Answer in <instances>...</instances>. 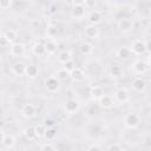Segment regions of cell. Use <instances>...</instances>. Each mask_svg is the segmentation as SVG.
Masks as SVG:
<instances>
[{
	"label": "cell",
	"mask_w": 151,
	"mask_h": 151,
	"mask_svg": "<svg viewBox=\"0 0 151 151\" xmlns=\"http://www.w3.org/2000/svg\"><path fill=\"white\" fill-rule=\"evenodd\" d=\"M139 123H140V117L137 113H132V112L131 113H127L125 116V118H124V124L129 129L137 127L139 125Z\"/></svg>",
	"instance_id": "cell-1"
},
{
	"label": "cell",
	"mask_w": 151,
	"mask_h": 151,
	"mask_svg": "<svg viewBox=\"0 0 151 151\" xmlns=\"http://www.w3.org/2000/svg\"><path fill=\"white\" fill-rule=\"evenodd\" d=\"M45 87L47 88L48 92H52V93L58 92L59 88H60L59 80H58L57 78H54V77H51V78L46 79V81H45Z\"/></svg>",
	"instance_id": "cell-2"
},
{
	"label": "cell",
	"mask_w": 151,
	"mask_h": 151,
	"mask_svg": "<svg viewBox=\"0 0 151 151\" xmlns=\"http://www.w3.org/2000/svg\"><path fill=\"white\" fill-rule=\"evenodd\" d=\"M130 50H131V52L134 53V54H138V55L144 54V53L146 52L145 42L142 41V40H136V41L132 44V47H131Z\"/></svg>",
	"instance_id": "cell-3"
},
{
	"label": "cell",
	"mask_w": 151,
	"mask_h": 151,
	"mask_svg": "<svg viewBox=\"0 0 151 151\" xmlns=\"http://www.w3.org/2000/svg\"><path fill=\"white\" fill-rule=\"evenodd\" d=\"M118 28H119L122 32H124V33L130 32V31L133 28V21H132L131 19L123 18V19H120L119 22H118Z\"/></svg>",
	"instance_id": "cell-4"
},
{
	"label": "cell",
	"mask_w": 151,
	"mask_h": 151,
	"mask_svg": "<svg viewBox=\"0 0 151 151\" xmlns=\"http://www.w3.org/2000/svg\"><path fill=\"white\" fill-rule=\"evenodd\" d=\"M99 106L101 109H111L114 104V100L111 96H107V94H103L99 99Z\"/></svg>",
	"instance_id": "cell-5"
},
{
	"label": "cell",
	"mask_w": 151,
	"mask_h": 151,
	"mask_svg": "<svg viewBox=\"0 0 151 151\" xmlns=\"http://www.w3.org/2000/svg\"><path fill=\"white\" fill-rule=\"evenodd\" d=\"M114 98L118 103H126L129 99H130V94H129V91L126 88H119L114 93Z\"/></svg>",
	"instance_id": "cell-6"
},
{
	"label": "cell",
	"mask_w": 151,
	"mask_h": 151,
	"mask_svg": "<svg viewBox=\"0 0 151 151\" xmlns=\"http://www.w3.org/2000/svg\"><path fill=\"white\" fill-rule=\"evenodd\" d=\"M71 15L76 19H81L85 15V6L84 5H73L71 9Z\"/></svg>",
	"instance_id": "cell-7"
},
{
	"label": "cell",
	"mask_w": 151,
	"mask_h": 151,
	"mask_svg": "<svg viewBox=\"0 0 151 151\" xmlns=\"http://www.w3.org/2000/svg\"><path fill=\"white\" fill-rule=\"evenodd\" d=\"M132 66H133V71H134L136 73H138V74L145 73L146 70L149 68V64L145 63V61H143V60H137V61H134Z\"/></svg>",
	"instance_id": "cell-8"
},
{
	"label": "cell",
	"mask_w": 151,
	"mask_h": 151,
	"mask_svg": "<svg viewBox=\"0 0 151 151\" xmlns=\"http://www.w3.org/2000/svg\"><path fill=\"white\" fill-rule=\"evenodd\" d=\"M70 78L73 79L74 81H81L85 79V72L80 67H74L70 72Z\"/></svg>",
	"instance_id": "cell-9"
},
{
	"label": "cell",
	"mask_w": 151,
	"mask_h": 151,
	"mask_svg": "<svg viewBox=\"0 0 151 151\" xmlns=\"http://www.w3.org/2000/svg\"><path fill=\"white\" fill-rule=\"evenodd\" d=\"M79 106L80 105H79L78 100H76V99H68L65 103V111L67 113H74V112H77L79 110Z\"/></svg>",
	"instance_id": "cell-10"
},
{
	"label": "cell",
	"mask_w": 151,
	"mask_h": 151,
	"mask_svg": "<svg viewBox=\"0 0 151 151\" xmlns=\"http://www.w3.org/2000/svg\"><path fill=\"white\" fill-rule=\"evenodd\" d=\"M24 52H25V46L21 42H14L11 46V54L14 57H20L24 54Z\"/></svg>",
	"instance_id": "cell-11"
},
{
	"label": "cell",
	"mask_w": 151,
	"mask_h": 151,
	"mask_svg": "<svg viewBox=\"0 0 151 151\" xmlns=\"http://www.w3.org/2000/svg\"><path fill=\"white\" fill-rule=\"evenodd\" d=\"M35 106L33 104H26L22 109H21V113L24 117L26 118H32L34 114H35Z\"/></svg>",
	"instance_id": "cell-12"
},
{
	"label": "cell",
	"mask_w": 151,
	"mask_h": 151,
	"mask_svg": "<svg viewBox=\"0 0 151 151\" xmlns=\"http://www.w3.org/2000/svg\"><path fill=\"white\" fill-rule=\"evenodd\" d=\"M84 33H85V35H86L87 38L96 39V38H98V35H99V29H98L94 25H91V26H87V27L85 28Z\"/></svg>",
	"instance_id": "cell-13"
},
{
	"label": "cell",
	"mask_w": 151,
	"mask_h": 151,
	"mask_svg": "<svg viewBox=\"0 0 151 151\" xmlns=\"http://www.w3.org/2000/svg\"><path fill=\"white\" fill-rule=\"evenodd\" d=\"M145 86H146V84H145V81H144L142 78H137V79H134L133 83H132V88H133L134 91H137V92L144 91V90H145Z\"/></svg>",
	"instance_id": "cell-14"
},
{
	"label": "cell",
	"mask_w": 151,
	"mask_h": 151,
	"mask_svg": "<svg viewBox=\"0 0 151 151\" xmlns=\"http://www.w3.org/2000/svg\"><path fill=\"white\" fill-rule=\"evenodd\" d=\"M87 19H88V21L92 24V25H96V24H98L99 21H100V19H101V13L99 12V11H92L90 14H88V17H87Z\"/></svg>",
	"instance_id": "cell-15"
},
{
	"label": "cell",
	"mask_w": 151,
	"mask_h": 151,
	"mask_svg": "<svg viewBox=\"0 0 151 151\" xmlns=\"http://www.w3.org/2000/svg\"><path fill=\"white\" fill-rule=\"evenodd\" d=\"M25 68H26V65L24 63H15L13 65L12 71L15 76H22V74H25Z\"/></svg>",
	"instance_id": "cell-16"
},
{
	"label": "cell",
	"mask_w": 151,
	"mask_h": 151,
	"mask_svg": "<svg viewBox=\"0 0 151 151\" xmlns=\"http://www.w3.org/2000/svg\"><path fill=\"white\" fill-rule=\"evenodd\" d=\"M38 73H39V68H38V66H35V65H28V66H26V68H25V74L28 76L29 78L37 77Z\"/></svg>",
	"instance_id": "cell-17"
},
{
	"label": "cell",
	"mask_w": 151,
	"mask_h": 151,
	"mask_svg": "<svg viewBox=\"0 0 151 151\" xmlns=\"http://www.w3.org/2000/svg\"><path fill=\"white\" fill-rule=\"evenodd\" d=\"M79 51H80L84 55H88V54L92 53L93 47H92V45H91L90 42H81L80 46H79Z\"/></svg>",
	"instance_id": "cell-18"
},
{
	"label": "cell",
	"mask_w": 151,
	"mask_h": 151,
	"mask_svg": "<svg viewBox=\"0 0 151 151\" xmlns=\"http://www.w3.org/2000/svg\"><path fill=\"white\" fill-rule=\"evenodd\" d=\"M33 53L35 55H42L46 53V50H45V44H41V42H35L34 46H33Z\"/></svg>",
	"instance_id": "cell-19"
},
{
	"label": "cell",
	"mask_w": 151,
	"mask_h": 151,
	"mask_svg": "<svg viewBox=\"0 0 151 151\" xmlns=\"http://www.w3.org/2000/svg\"><path fill=\"white\" fill-rule=\"evenodd\" d=\"M131 54H132V52H131V50L129 47H120L117 51V55L119 58H122V59H126V58L131 57Z\"/></svg>",
	"instance_id": "cell-20"
},
{
	"label": "cell",
	"mask_w": 151,
	"mask_h": 151,
	"mask_svg": "<svg viewBox=\"0 0 151 151\" xmlns=\"http://www.w3.org/2000/svg\"><path fill=\"white\" fill-rule=\"evenodd\" d=\"M104 94V91L100 86H92L91 87V96L93 99H99Z\"/></svg>",
	"instance_id": "cell-21"
},
{
	"label": "cell",
	"mask_w": 151,
	"mask_h": 151,
	"mask_svg": "<svg viewBox=\"0 0 151 151\" xmlns=\"http://www.w3.org/2000/svg\"><path fill=\"white\" fill-rule=\"evenodd\" d=\"M57 48H58L57 47V44L53 40H48V41L45 42V50H46L47 53L53 54L54 52H57Z\"/></svg>",
	"instance_id": "cell-22"
},
{
	"label": "cell",
	"mask_w": 151,
	"mask_h": 151,
	"mask_svg": "<svg viewBox=\"0 0 151 151\" xmlns=\"http://www.w3.org/2000/svg\"><path fill=\"white\" fill-rule=\"evenodd\" d=\"M55 136H57V130L54 129V126H52V127H46V131H45V133H44V137H45L47 140L54 139Z\"/></svg>",
	"instance_id": "cell-23"
},
{
	"label": "cell",
	"mask_w": 151,
	"mask_h": 151,
	"mask_svg": "<svg viewBox=\"0 0 151 151\" xmlns=\"http://www.w3.org/2000/svg\"><path fill=\"white\" fill-rule=\"evenodd\" d=\"M58 60L61 63V64H65L66 61L71 60V53L68 51H61L59 54H58Z\"/></svg>",
	"instance_id": "cell-24"
},
{
	"label": "cell",
	"mask_w": 151,
	"mask_h": 151,
	"mask_svg": "<svg viewBox=\"0 0 151 151\" xmlns=\"http://www.w3.org/2000/svg\"><path fill=\"white\" fill-rule=\"evenodd\" d=\"M25 136L27 139L32 140L37 137V133H35V130H34V126H28L26 130H25Z\"/></svg>",
	"instance_id": "cell-25"
},
{
	"label": "cell",
	"mask_w": 151,
	"mask_h": 151,
	"mask_svg": "<svg viewBox=\"0 0 151 151\" xmlns=\"http://www.w3.org/2000/svg\"><path fill=\"white\" fill-rule=\"evenodd\" d=\"M5 37H6V39L8 40L9 44H11V42H14V41L17 40V32H15L14 29H8V31L5 33Z\"/></svg>",
	"instance_id": "cell-26"
},
{
	"label": "cell",
	"mask_w": 151,
	"mask_h": 151,
	"mask_svg": "<svg viewBox=\"0 0 151 151\" xmlns=\"http://www.w3.org/2000/svg\"><path fill=\"white\" fill-rule=\"evenodd\" d=\"M14 142H15V139H14L13 136H11V134H6L5 138H4L2 144H4L6 147H12V146L14 145Z\"/></svg>",
	"instance_id": "cell-27"
},
{
	"label": "cell",
	"mask_w": 151,
	"mask_h": 151,
	"mask_svg": "<svg viewBox=\"0 0 151 151\" xmlns=\"http://www.w3.org/2000/svg\"><path fill=\"white\" fill-rule=\"evenodd\" d=\"M34 130H35L37 137H44V133L46 131V126L44 124H38L34 126Z\"/></svg>",
	"instance_id": "cell-28"
},
{
	"label": "cell",
	"mask_w": 151,
	"mask_h": 151,
	"mask_svg": "<svg viewBox=\"0 0 151 151\" xmlns=\"http://www.w3.org/2000/svg\"><path fill=\"white\" fill-rule=\"evenodd\" d=\"M57 78L60 80H66L67 78H70V72H67L65 68H61L57 72Z\"/></svg>",
	"instance_id": "cell-29"
},
{
	"label": "cell",
	"mask_w": 151,
	"mask_h": 151,
	"mask_svg": "<svg viewBox=\"0 0 151 151\" xmlns=\"http://www.w3.org/2000/svg\"><path fill=\"white\" fill-rule=\"evenodd\" d=\"M57 34H58V28H57V26L48 25V26H47V35H48L50 38H53V37H55Z\"/></svg>",
	"instance_id": "cell-30"
},
{
	"label": "cell",
	"mask_w": 151,
	"mask_h": 151,
	"mask_svg": "<svg viewBox=\"0 0 151 151\" xmlns=\"http://www.w3.org/2000/svg\"><path fill=\"white\" fill-rule=\"evenodd\" d=\"M110 73H111V76H112V77H120V74H122V68H120L119 66L114 65V66H112V67H111Z\"/></svg>",
	"instance_id": "cell-31"
},
{
	"label": "cell",
	"mask_w": 151,
	"mask_h": 151,
	"mask_svg": "<svg viewBox=\"0 0 151 151\" xmlns=\"http://www.w3.org/2000/svg\"><path fill=\"white\" fill-rule=\"evenodd\" d=\"M76 67V64H74V61L71 59V60H68V61H66L65 64H64V68L67 71V72H71L73 68Z\"/></svg>",
	"instance_id": "cell-32"
},
{
	"label": "cell",
	"mask_w": 151,
	"mask_h": 151,
	"mask_svg": "<svg viewBox=\"0 0 151 151\" xmlns=\"http://www.w3.org/2000/svg\"><path fill=\"white\" fill-rule=\"evenodd\" d=\"M12 5V0H0V7L4 9L9 8Z\"/></svg>",
	"instance_id": "cell-33"
},
{
	"label": "cell",
	"mask_w": 151,
	"mask_h": 151,
	"mask_svg": "<svg viewBox=\"0 0 151 151\" xmlns=\"http://www.w3.org/2000/svg\"><path fill=\"white\" fill-rule=\"evenodd\" d=\"M54 120L53 119H45L44 120V125L46 126V127H52V126H54Z\"/></svg>",
	"instance_id": "cell-34"
},
{
	"label": "cell",
	"mask_w": 151,
	"mask_h": 151,
	"mask_svg": "<svg viewBox=\"0 0 151 151\" xmlns=\"http://www.w3.org/2000/svg\"><path fill=\"white\" fill-rule=\"evenodd\" d=\"M41 149L42 150H50V151H53V150H55V146H53L52 144H45V145H42L41 146Z\"/></svg>",
	"instance_id": "cell-35"
},
{
	"label": "cell",
	"mask_w": 151,
	"mask_h": 151,
	"mask_svg": "<svg viewBox=\"0 0 151 151\" xmlns=\"http://www.w3.org/2000/svg\"><path fill=\"white\" fill-rule=\"evenodd\" d=\"M7 45H9V42H8V40L6 39V37L4 35V37H0V46H7Z\"/></svg>",
	"instance_id": "cell-36"
},
{
	"label": "cell",
	"mask_w": 151,
	"mask_h": 151,
	"mask_svg": "<svg viewBox=\"0 0 151 151\" xmlns=\"http://www.w3.org/2000/svg\"><path fill=\"white\" fill-rule=\"evenodd\" d=\"M94 5H96V0H85L84 4V6L86 7H94Z\"/></svg>",
	"instance_id": "cell-37"
},
{
	"label": "cell",
	"mask_w": 151,
	"mask_h": 151,
	"mask_svg": "<svg viewBox=\"0 0 151 151\" xmlns=\"http://www.w3.org/2000/svg\"><path fill=\"white\" fill-rule=\"evenodd\" d=\"M110 150H124V146L123 145H111L109 146Z\"/></svg>",
	"instance_id": "cell-38"
},
{
	"label": "cell",
	"mask_w": 151,
	"mask_h": 151,
	"mask_svg": "<svg viewBox=\"0 0 151 151\" xmlns=\"http://www.w3.org/2000/svg\"><path fill=\"white\" fill-rule=\"evenodd\" d=\"M73 5H84L85 4V0H72Z\"/></svg>",
	"instance_id": "cell-39"
},
{
	"label": "cell",
	"mask_w": 151,
	"mask_h": 151,
	"mask_svg": "<svg viewBox=\"0 0 151 151\" xmlns=\"http://www.w3.org/2000/svg\"><path fill=\"white\" fill-rule=\"evenodd\" d=\"M5 136H6V134H5V132L0 130V143H2V142H4V138H5Z\"/></svg>",
	"instance_id": "cell-40"
},
{
	"label": "cell",
	"mask_w": 151,
	"mask_h": 151,
	"mask_svg": "<svg viewBox=\"0 0 151 151\" xmlns=\"http://www.w3.org/2000/svg\"><path fill=\"white\" fill-rule=\"evenodd\" d=\"M90 149H91V150H93V149H96V150H100L101 147L98 146V145H92V146H90Z\"/></svg>",
	"instance_id": "cell-41"
},
{
	"label": "cell",
	"mask_w": 151,
	"mask_h": 151,
	"mask_svg": "<svg viewBox=\"0 0 151 151\" xmlns=\"http://www.w3.org/2000/svg\"><path fill=\"white\" fill-rule=\"evenodd\" d=\"M57 11H58V9H55V7H54V6H51V11H50L51 13H55Z\"/></svg>",
	"instance_id": "cell-42"
},
{
	"label": "cell",
	"mask_w": 151,
	"mask_h": 151,
	"mask_svg": "<svg viewBox=\"0 0 151 151\" xmlns=\"http://www.w3.org/2000/svg\"><path fill=\"white\" fill-rule=\"evenodd\" d=\"M0 88H1V86H0Z\"/></svg>",
	"instance_id": "cell-43"
}]
</instances>
